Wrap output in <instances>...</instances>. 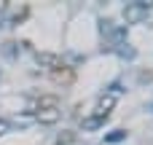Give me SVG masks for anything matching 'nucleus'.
<instances>
[{
	"instance_id": "f257e3e1",
	"label": "nucleus",
	"mask_w": 153,
	"mask_h": 145,
	"mask_svg": "<svg viewBox=\"0 0 153 145\" xmlns=\"http://www.w3.org/2000/svg\"><path fill=\"white\" fill-rule=\"evenodd\" d=\"M148 3H126V8H124V19H126V24H137V22H143L145 16H148Z\"/></svg>"
},
{
	"instance_id": "20e7f679",
	"label": "nucleus",
	"mask_w": 153,
	"mask_h": 145,
	"mask_svg": "<svg viewBox=\"0 0 153 145\" xmlns=\"http://www.w3.org/2000/svg\"><path fill=\"white\" fill-rule=\"evenodd\" d=\"M113 108H116V94H105V97H100V102H97V118H108Z\"/></svg>"
},
{
	"instance_id": "0eeeda50",
	"label": "nucleus",
	"mask_w": 153,
	"mask_h": 145,
	"mask_svg": "<svg viewBox=\"0 0 153 145\" xmlns=\"http://www.w3.org/2000/svg\"><path fill=\"white\" fill-rule=\"evenodd\" d=\"M102 124H105V118L91 116V118H86V121H83V132H91V129H97V126H102Z\"/></svg>"
},
{
	"instance_id": "7ed1b4c3",
	"label": "nucleus",
	"mask_w": 153,
	"mask_h": 145,
	"mask_svg": "<svg viewBox=\"0 0 153 145\" xmlns=\"http://www.w3.org/2000/svg\"><path fill=\"white\" fill-rule=\"evenodd\" d=\"M35 59H38V65H40V67H48V70L62 67V57H59V54H51V51H38V54H35Z\"/></svg>"
},
{
	"instance_id": "6e6552de",
	"label": "nucleus",
	"mask_w": 153,
	"mask_h": 145,
	"mask_svg": "<svg viewBox=\"0 0 153 145\" xmlns=\"http://www.w3.org/2000/svg\"><path fill=\"white\" fill-rule=\"evenodd\" d=\"M75 143V132H59L56 135V145H70Z\"/></svg>"
},
{
	"instance_id": "9d476101",
	"label": "nucleus",
	"mask_w": 153,
	"mask_h": 145,
	"mask_svg": "<svg viewBox=\"0 0 153 145\" xmlns=\"http://www.w3.org/2000/svg\"><path fill=\"white\" fill-rule=\"evenodd\" d=\"M8 129H11V124H8V121H5V118H0V137H3V135H5V132H8Z\"/></svg>"
},
{
	"instance_id": "39448f33",
	"label": "nucleus",
	"mask_w": 153,
	"mask_h": 145,
	"mask_svg": "<svg viewBox=\"0 0 153 145\" xmlns=\"http://www.w3.org/2000/svg\"><path fill=\"white\" fill-rule=\"evenodd\" d=\"M35 118H38L40 124H56V121H59V108H40V110L35 113Z\"/></svg>"
},
{
	"instance_id": "9b49d317",
	"label": "nucleus",
	"mask_w": 153,
	"mask_h": 145,
	"mask_svg": "<svg viewBox=\"0 0 153 145\" xmlns=\"http://www.w3.org/2000/svg\"><path fill=\"white\" fill-rule=\"evenodd\" d=\"M8 8V0H0V11H5Z\"/></svg>"
},
{
	"instance_id": "423d86ee",
	"label": "nucleus",
	"mask_w": 153,
	"mask_h": 145,
	"mask_svg": "<svg viewBox=\"0 0 153 145\" xmlns=\"http://www.w3.org/2000/svg\"><path fill=\"white\" fill-rule=\"evenodd\" d=\"M40 108H59V97H54V94H46V97H40V102H38V110Z\"/></svg>"
},
{
	"instance_id": "1a4fd4ad",
	"label": "nucleus",
	"mask_w": 153,
	"mask_h": 145,
	"mask_svg": "<svg viewBox=\"0 0 153 145\" xmlns=\"http://www.w3.org/2000/svg\"><path fill=\"white\" fill-rule=\"evenodd\" d=\"M124 135H126V132H121V129H118V132H116V135H110V137H108V143H118V140H121V137H124Z\"/></svg>"
},
{
	"instance_id": "f03ea898",
	"label": "nucleus",
	"mask_w": 153,
	"mask_h": 145,
	"mask_svg": "<svg viewBox=\"0 0 153 145\" xmlns=\"http://www.w3.org/2000/svg\"><path fill=\"white\" fill-rule=\"evenodd\" d=\"M51 81H54V83H59V86H70V83L75 81V73H73V67L62 65V67L51 70Z\"/></svg>"
}]
</instances>
